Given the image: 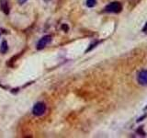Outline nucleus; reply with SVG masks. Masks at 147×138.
Masks as SVG:
<instances>
[{"label": "nucleus", "mask_w": 147, "mask_h": 138, "mask_svg": "<svg viewBox=\"0 0 147 138\" xmlns=\"http://www.w3.org/2000/svg\"><path fill=\"white\" fill-rule=\"evenodd\" d=\"M122 9V6L119 2H111L105 7V11L109 13H119Z\"/></svg>", "instance_id": "f257e3e1"}, {"label": "nucleus", "mask_w": 147, "mask_h": 138, "mask_svg": "<svg viewBox=\"0 0 147 138\" xmlns=\"http://www.w3.org/2000/svg\"><path fill=\"white\" fill-rule=\"evenodd\" d=\"M46 110V105L42 102H38L34 105L33 109H32V113L35 116H41Z\"/></svg>", "instance_id": "f03ea898"}, {"label": "nucleus", "mask_w": 147, "mask_h": 138, "mask_svg": "<svg viewBox=\"0 0 147 138\" xmlns=\"http://www.w3.org/2000/svg\"><path fill=\"white\" fill-rule=\"evenodd\" d=\"M52 41V37L50 35H45L44 37H42L39 41H38V44H37V49L38 50H41L43 49L44 47H46Z\"/></svg>", "instance_id": "7ed1b4c3"}, {"label": "nucleus", "mask_w": 147, "mask_h": 138, "mask_svg": "<svg viewBox=\"0 0 147 138\" xmlns=\"http://www.w3.org/2000/svg\"><path fill=\"white\" fill-rule=\"evenodd\" d=\"M137 80L140 85L147 86V70H142L138 74Z\"/></svg>", "instance_id": "20e7f679"}, {"label": "nucleus", "mask_w": 147, "mask_h": 138, "mask_svg": "<svg viewBox=\"0 0 147 138\" xmlns=\"http://www.w3.org/2000/svg\"><path fill=\"white\" fill-rule=\"evenodd\" d=\"M0 6H1V9L5 14L9 13V6H8V1L7 0H0Z\"/></svg>", "instance_id": "39448f33"}, {"label": "nucleus", "mask_w": 147, "mask_h": 138, "mask_svg": "<svg viewBox=\"0 0 147 138\" xmlns=\"http://www.w3.org/2000/svg\"><path fill=\"white\" fill-rule=\"evenodd\" d=\"M7 50H8L7 43V41H4L2 43V44H1V46H0V53H5L7 52Z\"/></svg>", "instance_id": "423d86ee"}, {"label": "nucleus", "mask_w": 147, "mask_h": 138, "mask_svg": "<svg viewBox=\"0 0 147 138\" xmlns=\"http://www.w3.org/2000/svg\"><path fill=\"white\" fill-rule=\"evenodd\" d=\"M96 0H86V6L88 7H93L96 6Z\"/></svg>", "instance_id": "0eeeda50"}, {"label": "nucleus", "mask_w": 147, "mask_h": 138, "mask_svg": "<svg viewBox=\"0 0 147 138\" xmlns=\"http://www.w3.org/2000/svg\"><path fill=\"white\" fill-rule=\"evenodd\" d=\"M62 29L64 30L65 31H68V26H67L66 24H63V25L62 26Z\"/></svg>", "instance_id": "6e6552de"}, {"label": "nucleus", "mask_w": 147, "mask_h": 138, "mask_svg": "<svg viewBox=\"0 0 147 138\" xmlns=\"http://www.w3.org/2000/svg\"><path fill=\"white\" fill-rule=\"evenodd\" d=\"M142 31L144 32H147V22L145 23V25L144 27V29H142Z\"/></svg>", "instance_id": "1a4fd4ad"}, {"label": "nucleus", "mask_w": 147, "mask_h": 138, "mask_svg": "<svg viewBox=\"0 0 147 138\" xmlns=\"http://www.w3.org/2000/svg\"><path fill=\"white\" fill-rule=\"evenodd\" d=\"M146 117V115H144V116H142V117H141V118H139V119H138L137 120V122H141V121H142V119H144Z\"/></svg>", "instance_id": "9d476101"}, {"label": "nucleus", "mask_w": 147, "mask_h": 138, "mask_svg": "<svg viewBox=\"0 0 147 138\" xmlns=\"http://www.w3.org/2000/svg\"><path fill=\"white\" fill-rule=\"evenodd\" d=\"M27 1V0H18V3H20V4H23V3H25Z\"/></svg>", "instance_id": "9b49d317"}, {"label": "nucleus", "mask_w": 147, "mask_h": 138, "mask_svg": "<svg viewBox=\"0 0 147 138\" xmlns=\"http://www.w3.org/2000/svg\"><path fill=\"white\" fill-rule=\"evenodd\" d=\"M144 110H147V106H146V107L144 108Z\"/></svg>", "instance_id": "f8f14e48"}, {"label": "nucleus", "mask_w": 147, "mask_h": 138, "mask_svg": "<svg viewBox=\"0 0 147 138\" xmlns=\"http://www.w3.org/2000/svg\"><path fill=\"white\" fill-rule=\"evenodd\" d=\"M44 1H49V0H44Z\"/></svg>", "instance_id": "ddd939ff"}]
</instances>
